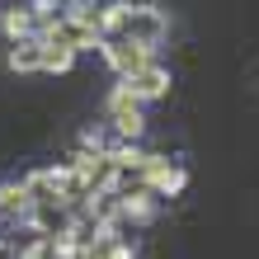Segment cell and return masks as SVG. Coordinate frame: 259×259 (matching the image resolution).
I'll return each instance as SVG.
<instances>
[{
    "mask_svg": "<svg viewBox=\"0 0 259 259\" xmlns=\"http://www.w3.org/2000/svg\"><path fill=\"white\" fill-rule=\"evenodd\" d=\"M165 85H170V75L165 71H156V66H146V71H137V75H127V95L132 99H156V95H165Z\"/></svg>",
    "mask_w": 259,
    "mask_h": 259,
    "instance_id": "7a4b0ae2",
    "label": "cell"
},
{
    "mask_svg": "<svg viewBox=\"0 0 259 259\" xmlns=\"http://www.w3.org/2000/svg\"><path fill=\"white\" fill-rule=\"evenodd\" d=\"M127 42H137V48H156V38L165 33V19H160V14L156 10H127Z\"/></svg>",
    "mask_w": 259,
    "mask_h": 259,
    "instance_id": "6da1fadb",
    "label": "cell"
},
{
    "mask_svg": "<svg viewBox=\"0 0 259 259\" xmlns=\"http://www.w3.org/2000/svg\"><path fill=\"white\" fill-rule=\"evenodd\" d=\"M10 66H14V71L42 66V42H24V48H14V52H10Z\"/></svg>",
    "mask_w": 259,
    "mask_h": 259,
    "instance_id": "3957f363",
    "label": "cell"
},
{
    "mask_svg": "<svg viewBox=\"0 0 259 259\" xmlns=\"http://www.w3.org/2000/svg\"><path fill=\"white\" fill-rule=\"evenodd\" d=\"M5 28H10L14 38H19V33H28V14H24V10H14L10 19H5Z\"/></svg>",
    "mask_w": 259,
    "mask_h": 259,
    "instance_id": "277c9868",
    "label": "cell"
}]
</instances>
